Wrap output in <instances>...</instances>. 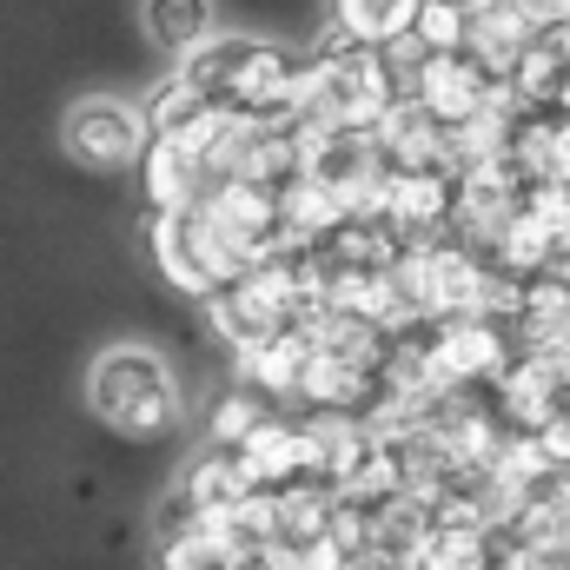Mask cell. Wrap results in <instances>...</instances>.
I'll return each mask as SVG.
<instances>
[{"mask_svg":"<svg viewBox=\"0 0 570 570\" xmlns=\"http://www.w3.org/2000/svg\"><path fill=\"white\" fill-rule=\"evenodd\" d=\"M87 405H94V419L107 431L140 438V444L173 438L179 412H186L179 379H173V365L153 345H107L94 358V372H87Z\"/></svg>","mask_w":570,"mask_h":570,"instance_id":"obj_1","label":"cell"},{"mask_svg":"<svg viewBox=\"0 0 570 570\" xmlns=\"http://www.w3.org/2000/svg\"><path fill=\"white\" fill-rule=\"evenodd\" d=\"M179 73L186 80H199L226 114H239V120H273V127H292V114H298V87H305V67H292L279 47H266V40H206L193 60H179Z\"/></svg>","mask_w":570,"mask_h":570,"instance_id":"obj_2","label":"cell"},{"mask_svg":"<svg viewBox=\"0 0 570 570\" xmlns=\"http://www.w3.org/2000/svg\"><path fill=\"white\" fill-rule=\"evenodd\" d=\"M146 246H153V266H159V279L179 285L186 298H219V292H233V285L253 273V259L233 246V233L206 213V206H179V213H153V233H146Z\"/></svg>","mask_w":570,"mask_h":570,"instance_id":"obj_3","label":"cell"},{"mask_svg":"<svg viewBox=\"0 0 570 570\" xmlns=\"http://www.w3.org/2000/svg\"><path fill=\"white\" fill-rule=\"evenodd\" d=\"M412 100L425 107L444 134H464V127L504 114V107H511V87H504L498 67H484L478 53H425V60L412 67Z\"/></svg>","mask_w":570,"mask_h":570,"instance_id":"obj_4","label":"cell"},{"mask_svg":"<svg viewBox=\"0 0 570 570\" xmlns=\"http://www.w3.org/2000/svg\"><path fill=\"white\" fill-rule=\"evenodd\" d=\"M60 146L87 173H127L153 153V120L146 107H127V100H80L60 120Z\"/></svg>","mask_w":570,"mask_h":570,"instance_id":"obj_5","label":"cell"},{"mask_svg":"<svg viewBox=\"0 0 570 570\" xmlns=\"http://www.w3.org/2000/svg\"><path fill=\"white\" fill-rule=\"evenodd\" d=\"M239 464H246L253 491H273V498L279 491H305L312 484V425L273 412L266 425L239 444Z\"/></svg>","mask_w":570,"mask_h":570,"instance_id":"obj_6","label":"cell"},{"mask_svg":"<svg viewBox=\"0 0 570 570\" xmlns=\"http://www.w3.org/2000/svg\"><path fill=\"white\" fill-rule=\"evenodd\" d=\"M253 558L233 524L213 518H166V544H159V570H239Z\"/></svg>","mask_w":570,"mask_h":570,"instance_id":"obj_7","label":"cell"},{"mask_svg":"<svg viewBox=\"0 0 570 570\" xmlns=\"http://www.w3.org/2000/svg\"><path fill=\"white\" fill-rule=\"evenodd\" d=\"M419 7L425 0H332V27L352 33L358 47L392 53V47H405L419 33Z\"/></svg>","mask_w":570,"mask_h":570,"instance_id":"obj_8","label":"cell"},{"mask_svg":"<svg viewBox=\"0 0 570 570\" xmlns=\"http://www.w3.org/2000/svg\"><path fill=\"white\" fill-rule=\"evenodd\" d=\"M146 173V213H179V206H199V193L213 186L206 166L173 140H153V153L140 159Z\"/></svg>","mask_w":570,"mask_h":570,"instance_id":"obj_9","label":"cell"},{"mask_svg":"<svg viewBox=\"0 0 570 570\" xmlns=\"http://www.w3.org/2000/svg\"><path fill=\"white\" fill-rule=\"evenodd\" d=\"M140 20H146V40L173 60H193L213 33V0H140Z\"/></svg>","mask_w":570,"mask_h":570,"instance_id":"obj_10","label":"cell"},{"mask_svg":"<svg viewBox=\"0 0 570 570\" xmlns=\"http://www.w3.org/2000/svg\"><path fill=\"white\" fill-rule=\"evenodd\" d=\"M219 114V100L199 87V80H186V73H173L153 100H146V120H153V140H186L199 120H213Z\"/></svg>","mask_w":570,"mask_h":570,"instance_id":"obj_11","label":"cell"},{"mask_svg":"<svg viewBox=\"0 0 570 570\" xmlns=\"http://www.w3.org/2000/svg\"><path fill=\"white\" fill-rule=\"evenodd\" d=\"M471 20H478V13L458 7V0H425L412 47H419V53H471Z\"/></svg>","mask_w":570,"mask_h":570,"instance_id":"obj_12","label":"cell"},{"mask_svg":"<svg viewBox=\"0 0 570 570\" xmlns=\"http://www.w3.org/2000/svg\"><path fill=\"white\" fill-rule=\"evenodd\" d=\"M266 419H273L266 392H253V385H246V392H226V399L213 405V444H219V451H239Z\"/></svg>","mask_w":570,"mask_h":570,"instance_id":"obj_13","label":"cell"}]
</instances>
